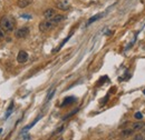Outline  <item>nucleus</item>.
Here are the masks:
<instances>
[{"mask_svg":"<svg viewBox=\"0 0 145 140\" xmlns=\"http://www.w3.org/2000/svg\"><path fill=\"white\" fill-rule=\"evenodd\" d=\"M12 110H13V102H11L10 106H9V108L8 110H7V112H6V116H5V119H8L9 116H10V113L12 112Z\"/></svg>","mask_w":145,"mask_h":140,"instance_id":"13","label":"nucleus"},{"mask_svg":"<svg viewBox=\"0 0 145 140\" xmlns=\"http://www.w3.org/2000/svg\"><path fill=\"white\" fill-rule=\"evenodd\" d=\"M141 131H142V134H145V123L143 125V127H142V129H141Z\"/></svg>","mask_w":145,"mask_h":140,"instance_id":"20","label":"nucleus"},{"mask_svg":"<svg viewBox=\"0 0 145 140\" xmlns=\"http://www.w3.org/2000/svg\"><path fill=\"white\" fill-rule=\"evenodd\" d=\"M133 132L134 130L132 128H128V129H124V130L122 131V137H129V136H132L133 135Z\"/></svg>","mask_w":145,"mask_h":140,"instance_id":"11","label":"nucleus"},{"mask_svg":"<svg viewBox=\"0 0 145 140\" xmlns=\"http://www.w3.org/2000/svg\"><path fill=\"white\" fill-rule=\"evenodd\" d=\"M134 117H135V119H137V120H142L143 115H142V112H136L135 115H134Z\"/></svg>","mask_w":145,"mask_h":140,"instance_id":"17","label":"nucleus"},{"mask_svg":"<svg viewBox=\"0 0 145 140\" xmlns=\"http://www.w3.org/2000/svg\"><path fill=\"white\" fill-rule=\"evenodd\" d=\"M42 117H43L42 115H39L38 117H37V118H36V119H35V120H33V121H32V122H31L30 125H29V126H27V127H25L24 129H22V132H25V131H27V130H29V129H30V128H32L33 126H35V123H36V122H37V121H38V120H39V119H40V118H42Z\"/></svg>","mask_w":145,"mask_h":140,"instance_id":"10","label":"nucleus"},{"mask_svg":"<svg viewBox=\"0 0 145 140\" xmlns=\"http://www.w3.org/2000/svg\"><path fill=\"white\" fill-rule=\"evenodd\" d=\"M31 1L32 0H18L17 6L19 7V8H26V7H28L29 5H30Z\"/></svg>","mask_w":145,"mask_h":140,"instance_id":"7","label":"nucleus"},{"mask_svg":"<svg viewBox=\"0 0 145 140\" xmlns=\"http://www.w3.org/2000/svg\"><path fill=\"white\" fill-rule=\"evenodd\" d=\"M54 94H55V90H53V91H51V92H50L49 95L47 96V99H46V101H49L50 99H51V97H53V96H54Z\"/></svg>","mask_w":145,"mask_h":140,"instance_id":"18","label":"nucleus"},{"mask_svg":"<svg viewBox=\"0 0 145 140\" xmlns=\"http://www.w3.org/2000/svg\"><path fill=\"white\" fill-rule=\"evenodd\" d=\"M104 16V13H98V14H95V16H93L91 19H89L88 21H87V24H86V26H89L91 24H93V22H95V21H97V20H99L100 18H102Z\"/></svg>","mask_w":145,"mask_h":140,"instance_id":"8","label":"nucleus"},{"mask_svg":"<svg viewBox=\"0 0 145 140\" xmlns=\"http://www.w3.org/2000/svg\"><path fill=\"white\" fill-rule=\"evenodd\" d=\"M133 140H144V135L143 134H137L135 137L133 138Z\"/></svg>","mask_w":145,"mask_h":140,"instance_id":"15","label":"nucleus"},{"mask_svg":"<svg viewBox=\"0 0 145 140\" xmlns=\"http://www.w3.org/2000/svg\"><path fill=\"white\" fill-rule=\"evenodd\" d=\"M16 26V20L12 17H2L0 20V28L3 29L6 32H11Z\"/></svg>","mask_w":145,"mask_h":140,"instance_id":"2","label":"nucleus"},{"mask_svg":"<svg viewBox=\"0 0 145 140\" xmlns=\"http://www.w3.org/2000/svg\"><path fill=\"white\" fill-rule=\"evenodd\" d=\"M75 101H76V98L75 97H67L65 100H64V102L61 104V107H65L67 105H70V104H73V102H75Z\"/></svg>","mask_w":145,"mask_h":140,"instance_id":"9","label":"nucleus"},{"mask_svg":"<svg viewBox=\"0 0 145 140\" xmlns=\"http://www.w3.org/2000/svg\"><path fill=\"white\" fill-rule=\"evenodd\" d=\"M29 31H30L29 30V27H21L16 30L15 36H16V38H18V39H24L29 35Z\"/></svg>","mask_w":145,"mask_h":140,"instance_id":"3","label":"nucleus"},{"mask_svg":"<svg viewBox=\"0 0 145 140\" xmlns=\"http://www.w3.org/2000/svg\"><path fill=\"white\" fill-rule=\"evenodd\" d=\"M57 8L60 9V10H68L69 1L68 0H60L59 2H57Z\"/></svg>","mask_w":145,"mask_h":140,"instance_id":"5","label":"nucleus"},{"mask_svg":"<svg viewBox=\"0 0 145 140\" xmlns=\"http://www.w3.org/2000/svg\"><path fill=\"white\" fill-rule=\"evenodd\" d=\"M72 35H73V32H72V34H69V35H68V37H66V38H65L64 40H63V42L60 43V46H59V47L57 48V50H59V49H60V48H61L63 46H64V45H65V43L67 42V41H68V40L70 39V37H72Z\"/></svg>","mask_w":145,"mask_h":140,"instance_id":"14","label":"nucleus"},{"mask_svg":"<svg viewBox=\"0 0 145 140\" xmlns=\"http://www.w3.org/2000/svg\"><path fill=\"white\" fill-rule=\"evenodd\" d=\"M1 132H2V129H1V128H0V134H1Z\"/></svg>","mask_w":145,"mask_h":140,"instance_id":"21","label":"nucleus"},{"mask_svg":"<svg viewBox=\"0 0 145 140\" xmlns=\"http://www.w3.org/2000/svg\"><path fill=\"white\" fill-rule=\"evenodd\" d=\"M143 94H144V95H145V89H144V90H143Z\"/></svg>","mask_w":145,"mask_h":140,"instance_id":"22","label":"nucleus"},{"mask_svg":"<svg viewBox=\"0 0 145 140\" xmlns=\"http://www.w3.org/2000/svg\"><path fill=\"white\" fill-rule=\"evenodd\" d=\"M5 30H3V29H1L0 28V41H2L3 39H5V37H6V34H5Z\"/></svg>","mask_w":145,"mask_h":140,"instance_id":"16","label":"nucleus"},{"mask_svg":"<svg viewBox=\"0 0 145 140\" xmlns=\"http://www.w3.org/2000/svg\"><path fill=\"white\" fill-rule=\"evenodd\" d=\"M22 18H26V19H31V16H29V14H21Z\"/></svg>","mask_w":145,"mask_h":140,"instance_id":"19","label":"nucleus"},{"mask_svg":"<svg viewBox=\"0 0 145 140\" xmlns=\"http://www.w3.org/2000/svg\"><path fill=\"white\" fill-rule=\"evenodd\" d=\"M144 140H145V137H144Z\"/></svg>","mask_w":145,"mask_h":140,"instance_id":"23","label":"nucleus"},{"mask_svg":"<svg viewBox=\"0 0 145 140\" xmlns=\"http://www.w3.org/2000/svg\"><path fill=\"white\" fill-rule=\"evenodd\" d=\"M27 60H28V53L24 50H20L19 52H18V56H17V61L19 62V64H25Z\"/></svg>","mask_w":145,"mask_h":140,"instance_id":"4","label":"nucleus"},{"mask_svg":"<svg viewBox=\"0 0 145 140\" xmlns=\"http://www.w3.org/2000/svg\"><path fill=\"white\" fill-rule=\"evenodd\" d=\"M56 16V11L55 9H51V8H48L44 11V17L46 18V19H50V18H53Z\"/></svg>","mask_w":145,"mask_h":140,"instance_id":"6","label":"nucleus"},{"mask_svg":"<svg viewBox=\"0 0 145 140\" xmlns=\"http://www.w3.org/2000/svg\"><path fill=\"white\" fill-rule=\"evenodd\" d=\"M64 19H65V16H63V14H56L55 17L50 18V19H45L39 24V30L42 32L49 31L50 29H53L56 25H58Z\"/></svg>","mask_w":145,"mask_h":140,"instance_id":"1","label":"nucleus"},{"mask_svg":"<svg viewBox=\"0 0 145 140\" xmlns=\"http://www.w3.org/2000/svg\"><path fill=\"white\" fill-rule=\"evenodd\" d=\"M60 140H63V139H60Z\"/></svg>","mask_w":145,"mask_h":140,"instance_id":"24","label":"nucleus"},{"mask_svg":"<svg viewBox=\"0 0 145 140\" xmlns=\"http://www.w3.org/2000/svg\"><path fill=\"white\" fill-rule=\"evenodd\" d=\"M143 122L142 121H140V122H135V123H133V126H132V129L134 131H140L141 129H142V127H143Z\"/></svg>","mask_w":145,"mask_h":140,"instance_id":"12","label":"nucleus"}]
</instances>
